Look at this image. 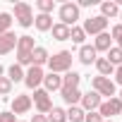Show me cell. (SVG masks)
<instances>
[{"label":"cell","mask_w":122,"mask_h":122,"mask_svg":"<svg viewBox=\"0 0 122 122\" xmlns=\"http://www.w3.org/2000/svg\"><path fill=\"white\" fill-rule=\"evenodd\" d=\"M72 53L70 50H60V53H55L53 57H48V67H50V72H55V74H60V72H70L72 70Z\"/></svg>","instance_id":"1"},{"label":"cell","mask_w":122,"mask_h":122,"mask_svg":"<svg viewBox=\"0 0 122 122\" xmlns=\"http://www.w3.org/2000/svg\"><path fill=\"white\" fill-rule=\"evenodd\" d=\"M34 36H19L17 38V65H31V53H34Z\"/></svg>","instance_id":"2"},{"label":"cell","mask_w":122,"mask_h":122,"mask_svg":"<svg viewBox=\"0 0 122 122\" xmlns=\"http://www.w3.org/2000/svg\"><path fill=\"white\" fill-rule=\"evenodd\" d=\"M15 19H17L19 26L29 29L34 24V10H31V5L29 3H17L15 5Z\"/></svg>","instance_id":"3"},{"label":"cell","mask_w":122,"mask_h":122,"mask_svg":"<svg viewBox=\"0 0 122 122\" xmlns=\"http://www.w3.org/2000/svg\"><path fill=\"white\" fill-rule=\"evenodd\" d=\"M60 24H65V26H74V22L79 19V7L74 3H65V5H60Z\"/></svg>","instance_id":"4"},{"label":"cell","mask_w":122,"mask_h":122,"mask_svg":"<svg viewBox=\"0 0 122 122\" xmlns=\"http://www.w3.org/2000/svg\"><path fill=\"white\" fill-rule=\"evenodd\" d=\"M91 86H93V91H96L98 96H108V98L115 96V81H112L110 77H93Z\"/></svg>","instance_id":"5"},{"label":"cell","mask_w":122,"mask_h":122,"mask_svg":"<svg viewBox=\"0 0 122 122\" xmlns=\"http://www.w3.org/2000/svg\"><path fill=\"white\" fill-rule=\"evenodd\" d=\"M120 112H122V101H120L117 96H112V98H108L105 103L98 105V115H101L103 120H110L112 115H120Z\"/></svg>","instance_id":"6"},{"label":"cell","mask_w":122,"mask_h":122,"mask_svg":"<svg viewBox=\"0 0 122 122\" xmlns=\"http://www.w3.org/2000/svg\"><path fill=\"white\" fill-rule=\"evenodd\" d=\"M84 34H91V36H98V34H103L105 29H108V19L105 17H89V19H84Z\"/></svg>","instance_id":"7"},{"label":"cell","mask_w":122,"mask_h":122,"mask_svg":"<svg viewBox=\"0 0 122 122\" xmlns=\"http://www.w3.org/2000/svg\"><path fill=\"white\" fill-rule=\"evenodd\" d=\"M31 101L36 103V108H38V112H41V115H48V112L53 110V101H50V96H48V91H46V89H36Z\"/></svg>","instance_id":"8"},{"label":"cell","mask_w":122,"mask_h":122,"mask_svg":"<svg viewBox=\"0 0 122 122\" xmlns=\"http://www.w3.org/2000/svg\"><path fill=\"white\" fill-rule=\"evenodd\" d=\"M31 105H34L31 96L19 93V96H15V101H12V110H10V112H15V115H24V112L31 110Z\"/></svg>","instance_id":"9"},{"label":"cell","mask_w":122,"mask_h":122,"mask_svg":"<svg viewBox=\"0 0 122 122\" xmlns=\"http://www.w3.org/2000/svg\"><path fill=\"white\" fill-rule=\"evenodd\" d=\"M24 84L36 91V89L43 84V70H41V67H29V72H24Z\"/></svg>","instance_id":"10"},{"label":"cell","mask_w":122,"mask_h":122,"mask_svg":"<svg viewBox=\"0 0 122 122\" xmlns=\"http://www.w3.org/2000/svg\"><path fill=\"white\" fill-rule=\"evenodd\" d=\"M103 101H101V96L96 93V91H89V93H84L81 96V110H86V112H93V110H98V105H101Z\"/></svg>","instance_id":"11"},{"label":"cell","mask_w":122,"mask_h":122,"mask_svg":"<svg viewBox=\"0 0 122 122\" xmlns=\"http://www.w3.org/2000/svg\"><path fill=\"white\" fill-rule=\"evenodd\" d=\"M17 38L19 36H15L12 31H7V34L0 36V55H7L10 50H15L17 48Z\"/></svg>","instance_id":"12"},{"label":"cell","mask_w":122,"mask_h":122,"mask_svg":"<svg viewBox=\"0 0 122 122\" xmlns=\"http://www.w3.org/2000/svg\"><path fill=\"white\" fill-rule=\"evenodd\" d=\"M79 81H81V74H77L74 70H70V72H65V77H62V89H60V91L79 89Z\"/></svg>","instance_id":"13"},{"label":"cell","mask_w":122,"mask_h":122,"mask_svg":"<svg viewBox=\"0 0 122 122\" xmlns=\"http://www.w3.org/2000/svg\"><path fill=\"white\" fill-rule=\"evenodd\" d=\"M110 48H112V38H110V34H108V31L98 34L96 41H93V50H96V53H98V50H101V53H108Z\"/></svg>","instance_id":"14"},{"label":"cell","mask_w":122,"mask_h":122,"mask_svg":"<svg viewBox=\"0 0 122 122\" xmlns=\"http://www.w3.org/2000/svg\"><path fill=\"white\" fill-rule=\"evenodd\" d=\"M43 84H46V91H48V93H50V91H60V89H62V77L55 74V72L43 74Z\"/></svg>","instance_id":"15"},{"label":"cell","mask_w":122,"mask_h":122,"mask_svg":"<svg viewBox=\"0 0 122 122\" xmlns=\"http://www.w3.org/2000/svg\"><path fill=\"white\" fill-rule=\"evenodd\" d=\"M48 50L43 48V46H36L34 48V53H31V67H41V65H46L48 62Z\"/></svg>","instance_id":"16"},{"label":"cell","mask_w":122,"mask_h":122,"mask_svg":"<svg viewBox=\"0 0 122 122\" xmlns=\"http://www.w3.org/2000/svg\"><path fill=\"white\" fill-rule=\"evenodd\" d=\"M101 17H105V19L120 17V7L115 5V0H105V3H101Z\"/></svg>","instance_id":"17"},{"label":"cell","mask_w":122,"mask_h":122,"mask_svg":"<svg viewBox=\"0 0 122 122\" xmlns=\"http://www.w3.org/2000/svg\"><path fill=\"white\" fill-rule=\"evenodd\" d=\"M96 70H98V77H110V74H115V67L108 62V57H96Z\"/></svg>","instance_id":"18"},{"label":"cell","mask_w":122,"mask_h":122,"mask_svg":"<svg viewBox=\"0 0 122 122\" xmlns=\"http://www.w3.org/2000/svg\"><path fill=\"white\" fill-rule=\"evenodd\" d=\"M79 62H81V65L96 62V50H93V46H81V48H79Z\"/></svg>","instance_id":"19"},{"label":"cell","mask_w":122,"mask_h":122,"mask_svg":"<svg viewBox=\"0 0 122 122\" xmlns=\"http://www.w3.org/2000/svg\"><path fill=\"white\" fill-rule=\"evenodd\" d=\"M34 26L38 31H50L53 29V17L50 15H36L34 17Z\"/></svg>","instance_id":"20"},{"label":"cell","mask_w":122,"mask_h":122,"mask_svg":"<svg viewBox=\"0 0 122 122\" xmlns=\"http://www.w3.org/2000/svg\"><path fill=\"white\" fill-rule=\"evenodd\" d=\"M60 96H62V101L67 103V105H77V103H81V91L79 89H72V91H60Z\"/></svg>","instance_id":"21"},{"label":"cell","mask_w":122,"mask_h":122,"mask_svg":"<svg viewBox=\"0 0 122 122\" xmlns=\"http://www.w3.org/2000/svg\"><path fill=\"white\" fill-rule=\"evenodd\" d=\"M53 38L55 41H70V26H65V24H53Z\"/></svg>","instance_id":"22"},{"label":"cell","mask_w":122,"mask_h":122,"mask_svg":"<svg viewBox=\"0 0 122 122\" xmlns=\"http://www.w3.org/2000/svg\"><path fill=\"white\" fill-rule=\"evenodd\" d=\"M7 79L12 81V84H17V81H24V70H22V65H10V70H7Z\"/></svg>","instance_id":"23"},{"label":"cell","mask_w":122,"mask_h":122,"mask_svg":"<svg viewBox=\"0 0 122 122\" xmlns=\"http://www.w3.org/2000/svg\"><path fill=\"white\" fill-rule=\"evenodd\" d=\"M65 112H67V122H84V115H86L79 105H70Z\"/></svg>","instance_id":"24"},{"label":"cell","mask_w":122,"mask_h":122,"mask_svg":"<svg viewBox=\"0 0 122 122\" xmlns=\"http://www.w3.org/2000/svg\"><path fill=\"white\" fill-rule=\"evenodd\" d=\"M105 57H108V62H110L112 67H115V65H117V67L122 65V50H120L117 46H112V48L108 50V55H105Z\"/></svg>","instance_id":"25"},{"label":"cell","mask_w":122,"mask_h":122,"mask_svg":"<svg viewBox=\"0 0 122 122\" xmlns=\"http://www.w3.org/2000/svg\"><path fill=\"white\" fill-rule=\"evenodd\" d=\"M48 122H67V112L62 108H55L53 105V110L48 112Z\"/></svg>","instance_id":"26"},{"label":"cell","mask_w":122,"mask_h":122,"mask_svg":"<svg viewBox=\"0 0 122 122\" xmlns=\"http://www.w3.org/2000/svg\"><path fill=\"white\" fill-rule=\"evenodd\" d=\"M10 26H12V15L10 12H0V36L7 34Z\"/></svg>","instance_id":"27"},{"label":"cell","mask_w":122,"mask_h":122,"mask_svg":"<svg viewBox=\"0 0 122 122\" xmlns=\"http://www.w3.org/2000/svg\"><path fill=\"white\" fill-rule=\"evenodd\" d=\"M36 7H38V15H50L55 10V0H38Z\"/></svg>","instance_id":"28"},{"label":"cell","mask_w":122,"mask_h":122,"mask_svg":"<svg viewBox=\"0 0 122 122\" xmlns=\"http://www.w3.org/2000/svg\"><path fill=\"white\" fill-rule=\"evenodd\" d=\"M70 38H72L74 43H81V46H84L86 34H84V29H81V26H72V29H70Z\"/></svg>","instance_id":"29"},{"label":"cell","mask_w":122,"mask_h":122,"mask_svg":"<svg viewBox=\"0 0 122 122\" xmlns=\"http://www.w3.org/2000/svg\"><path fill=\"white\" fill-rule=\"evenodd\" d=\"M110 38H115V41H117V48L122 50V24H115V26H112Z\"/></svg>","instance_id":"30"},{"label":"cell","mask_w":122,"mask_h":122,"mask_svg":"<svg viewBox=\"0 0 122 122\" xmlns=\"http://www.w3.org/2000/svg\"><path fill=\"white\" fill-rule=\"evenodd\" d=\"M10 91H12V81L7 77H0V96H10Z\"/></svg>","instance_id":"31"},{"label":"cell","mask_w":122,"mask_h":122,"mask_svg":"<svg viewBox=\"0 0 122 122\" xmlns=\"http://www.w3.org/2000/svg\"><path fill=\"white\" fill-rule=\"evenodd\" d=\"M84 122H103V117L98 115V110H93V112H86L84 115Z\"/></svg>","instance_id":"32"},{"label":"cell","mask_w":122,"mask_h":122,"mask_svg":"<svg viewBox=\"0 0 122 122\" xmlns=\"http://www.w3.org/2000/svg\"><path fill=\"white\" fill-rule=\"evenodd\" d=\"M0 122H17V117H15V112H0Z\"/></svg>","instance_id":"33"},{"label":"cell","mask_w":122,"mask_h":122,"mask_svg":"<svg viewBox=\"0 0 122 122\" xmlns=\"http://www.w3.org/2000/svg\"><path fill=\"white\" fill-rule=\"evenodd\" d=\"M31 122H48V115H41V112H38V115L31 117Z\"/></svg>","instance_id":"34"},{"label":"cell","mask_w":122,"mask_h":122,"mask_svg":"<svg viewBox=\"0 0 122 122\" xmlns=\"http://www.w3.org/2000/svg\"><path fill=\"white\" fill-rule=\"evenodd\" d=\"M115 81H117V84H122V65H120V67H115Z\"/></svg>","instance_id":"35"},{"label":"cell","mask_w":122,"mask_h":122,"mask_svg":"<svg viewBox=\"0 0 122 122\" xmlns=\"http://www.w3.org/2000/svg\"><path fill=\"white\" fill-rule=\"evenodd\" d=\"M91 5H96V0H79L77 7H91Z\"/></svg>","instance_id":"36"},{"label":"cell","mask_w":122,"mask_h":122,"mask_svg":"<svg viewBox=\"0 0 122 122\" xmlns=\"http://www.w3.org/2000/svg\"><path fill=\"white\" fill-rule=\"evenodd\" d=\"M3 72H5V70H3V65H0V77H3Z\"/></svg>","instance_id":"37"},{"label":"cell","mask_w":122,"mask_h":122,"mask_svg":"<svg viewBox=\"0 0 122 122\" xmlns=\"http://www.w3.org/2000/svg\"><path fill=\"white\" fill-rule=\"evenodd\" d=\"M117 98H120V101H122V91H120V96H117Z\"/></svg>","instance_id":"38"},{"label":"cell","mask_w":122,"mask_h":122,"mask_svg":"<svg viewBox=\"0 0 122 122\" xmlns=\"http://www.w3.org/2000/svg\"><path fill=\"white\" fill-rule=\"evenodd\" d=\"M120 19H122V10H120Z\"/></svg>","instance_id":"39"},{"label":"cell","mask_w":122,"mask_h":122,"mask_svg":"<svg viewBox=\"0 0 122 122\" xmlns=\"http://www.w3.org/2000/svg\"><path fill=\"white\" fill-rule=\"evenodd\" d=\"M103 122H112V120H103Z\"/></svg>","instance_id":"40"},{"label":"cell","mask_w":122,"mask_h":122,"mask_svg":"<svg viewBox=\"0 0 122 122\" xmlns=\"http://www.w3.org/2000/svg\"><path fill=\"white\" fill-rule=\"evenodd\" d=\"M120 115H122V112H120Z\"/></svg>","instance_id":"41"}]
</instances>
